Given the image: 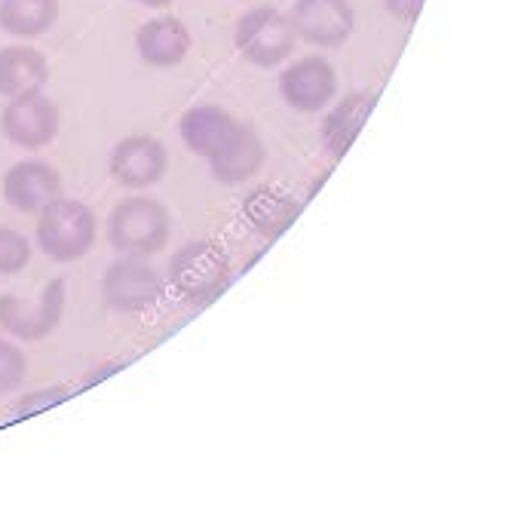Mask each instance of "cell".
Segmentation results:
<instances>
[{"label":"cell","instance_id":"6da1fadb","mask_svg":"<svg viewBox=\"0 0 512 509\" xmlns=\"http://www.w3.org/2000/svg\"><path fill=\"white\" fill-rule=\"evenodd\" d=\"M34 234L46 258L56 264H71L80 261L92 249V243H96V215L80 200L59 197L37 212Z\"/></svg>","mask_w":512,"mask_h":509},{"label":"cell","instance_id":"7a4b0ae2","mask_svg":"<svg viewBox=\"0 0 512 509\" xmlns=\"http://www.w3.org/2000/svg\"><path fill=\"white\" fill-rule=\"evenodd\" d=\"M169 212L151 197H129L108 218V243L120 255H157L169 243Z\"/></svg>","mask_w":512,"mask_h":509},{"label":"cell","instance_id":"3957f363","mask_svg":"<svg viewBox=\"0 0 512 509\" xmlns=\"http://www.w3.org/2000/svg\"><path fill=\"white\" fill-rule=\"evenodd\" d=\"M230 280V258L212 240H194L181 246L169 261V283L181 298L194 304L212 301Z\"/></svg>","mask_w":512,"mask_h":509},{"label":"cell","instance_id":"277c9868","mask_svg":"<svg viewBox=\"0 0 512 509\" xmlns=\"http://www.w3.org/2000/svg\"><path fill=\"white\" fill-rule=\"evenodd\" d=\"M234 43L240 56L255 68H276L295 53L298 34L286 13H279L276 7H255L240 16Z\"/></svg>","mask_w":512,"mask_h":509},{"label":"cell","instance_id":"5b68a950","mask_svg":"<svg viewBox=\"0 0 512 509\" xmlns=\"http://www.w3.org/2000/svg\"><path fill=\"white\" fill-rule=\"evenodd\" d=\"M102 295H105V304L117 313H145L160 301L163 280L157 267H151L148 261L135 255H123L105 270Z\"/></svg>","mask_w":512,"mask_h":509},{"label":"cell","instance_id":"8992f818","mask_svg":"<svg viewBox=\"0 0 512 509\" xmlns=\"http://www.w3.org/2000/svg\"><path fill=\"white\" fill-rule=\"evenodd\" d=\"M65 313V280H53L40 298H0V326L22 341H43L53 335Z\"/></svg>","mask_w":512,"mask_h":509},{"label":"cell","instance_id":"52a82bcc","mask_svg":"<svg viewBox=\"0 0 512 509\" xmlns=\"http://www.w3.org/2000/svg\"><path fill=\"white\" fill-rule=\"evenodd\" d=\"M0 129L13 145L25 151H40L59 135V105L46 99L43 92L10 99L0 114Z\"/></svg>","mask_w":512,"mask_h":509},{"label":"cell","instance_id":"ba28073f","mask_svg":"<svg viewBox=\"0 0 512 509\" xmlns=\"http://www.w3.org/2000/svg\"><path fill=\"white\" fill-rule=\"evenodd\" d=\"M338 74L329 59L304 56L279 74V96L301 114H316L335 99Z\"/></svg>","mask_w":512,"mask_h":509},{"label":"cell","instance_id":"9c48e42d","mask_svg":"<svg viewBox=\"0 0 512 509\" xmlns=\"http://www.w3.org/2000/svg\"><path fill=\"white\" fill-rule=\"evenodd\" d=\"M169 157L154 135H126L111 151V175L120 188L142 191L166 175Z\"/></svg>","mask_w":512,"mask_h":509},{"label":"cell","instance_id":"30bf717a","mask_svg":"<svg viewBox=\"0 0 512 509\" xmlns=\"http://www.w3.org/2000/svg\"><path fill=\"white\" fill-rule=\"evenodd\" d=\"M289 19L298 40L313 46H341L356 22L350 0H298Z\"/></svg>","mask_w":512,"mask_h":509},{"label":"cell","instance_id":"8fae6325","mask_svg":"<svg viewBox=\"0 0 512 509\" xmlns=\"http://www.w3.org/2000/svg\"><path fill=\"white\" fill-rule=\"evenodd\" d=\"M4 197L22 215H37L62 197V175L43 160H22L4 175Z\"/></svg>","mask_w":512,"mask_h":509},{"label":"cell","instance_id":"7c38bea8","mask_svg":"<svg viewBox=\"0 0 512 509\" xmlns=\"http://www.w3.org/2000/svg\"><path fill=\"white\" fill-rule=\"evenodd\" d=\"M135 50L151 68H175L191 53V31L175 16L148 19L135 31Z\"/></svg>","mask_w":512,"mask_h":509},{"label":"cell","instance_id":"4fadbf2b","mask_svg":"<svg viewBox=\"0 0 512 509\" xmlns=\"http://www.w3.org/2000/svg\"><path fill=\"white\" fill-rule=\"evenodd\" d=\"M50 80V65L46 56L28 43L4 46L0 50V96L4 99H19L40 92Z\"/></svg>","mask_w":512,"mask_h":509},{"label":"cell","instance_id":"5bb4252c","mask_svg":"<svg viewBox=\"0 0 512 509\" xmlns=\"http://www.w3.org/2000/svg\"><path fill=\"white\" fill-rule=\"evenodd\" d=\"M264 154L267 151H264V142L258 138V132L252 126L237 123L234 135L221 145V151L215 157H209V169L221 184H240L261 169Z\"/></svg>","mask_w":512,"mask_h":509},{"label":"cell","instance_id":"9a60e30c","mask_svg":"<svg viewBox=\"0 0 512 509\" xmlns=\"http://www.w3.org/2000/svg\"><path fill=\"white\" fill-rule=\"evenodd\" d=\"M234 129H237V120L218 105H197L178 123L181 142L197 157H206V160L221 151V145L234 135Z\"/></svg>","mask_w":512,"mask_h":509},{"label":"cell","instance_id":"2e32d148","mask_svg":"<svg viewBox=\"0 0 512 509\" xmlns=\"http://www.w3.org/2000/svg\"><path fill=\"white\" fill-rule=\"evenodd\" d=\"M371 111H375V96L371 92H350V96H344L335 105V111L322 120V142L329 148V154L344 157L353 148Z\"/></svg>","mask_w":512,"mask_h":509},{"label":"cell","instance_id":"e0dca14e","mask_svg":"<svg viewBox=\"0 0 512 509\" xmlns=\"http://www.w3.org/2000/svg\"><path fill=\"white\" fill-rule=\"evenodd\" d=\"M301 206L295 203L292 194L279 191L276 184H264V188L252 191L243 203V215L246 221L258 230L261 237H279L286 234V230L292 227V221L298 218Z\"/></svg>","mask_w":512,"mask_h":509},{"label":"cell","instance_id":"ac0fdd59","mask_svg":"<svg viewBox=\"0 0 512 509\" xmlns=\"http://www.w3.org/2000/svg\"><path fill=\"white\" fill-rule=\"evenodd\" d=\"M59 19V0H0V31L34 40Z\"/></svg>","mask_w":512,"mask_h":509},{"label":"cell","instance_id":"d6986e66","mask_svg":"<svg viewBox=\"0 0 512 509\" xmlns=\"http://www.w3.org/2000/svg\"><path fill=\"white\" fill-rule=\"evenodd\" d=\"M31 261V243L13 227H0V276H13Z\"/></svg>","mask_w":512,"mask_h":509},{"label":"cell","instance_id":"ffe728a7","mask_svg":"<svg viewBox=\"0 0 512 509\" xmlns=\"http://www.w3.org/2000/svg\"><path fill=\"white\" fill-rule=\"evenodd\" d=\"M28 375V356L7 338H0V396L13 393Z\"/></svg>","mask_w":512,"mask_h":509},{"label":"cell","instance_id":"44dd1931","mask_svg":"<svg viewBox=\"0 0 512 509\" xmlns=\"http://www.w3.org/2000/svg\"><path fill=\"white\" fill-rule=\"evenodd\" d=\"M62 399H68L65 387H46V390H40V393H31V396H25V399L16 405V414L46 411V408H53V405H56V402H62Z\"/></svg>","mask_w":512,"mask_h":509},{"label":"cell","instance_id":"7402d4cb","mask_svg":"<svg viewBox=\"0 0 512 509\" xmlns=\"http://www.w3.org/2000/svg\"><path fill=\"white\" fill-rule=\"evenodd\" d=\"M427 0H384V10L396 19V22H417Z\"/></svg>","mask_w":512,"mask_h":509},{"label":"cell","instance_id":"603a6c76","mask_svg":"<svg viewBox=\"0 0 512 509\" xmlns=\"http://www.w3.org/2000/svg\"><path fill=\"white\" fill-rule=\"evenodd\" d=\"M135 4H142V7H148V10H163V7L172 4V0H135Z\"/></svg>","mask_w":512,"mask_h":509}]
</instances>
